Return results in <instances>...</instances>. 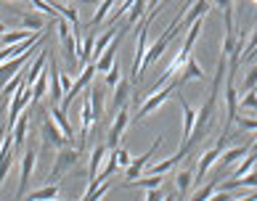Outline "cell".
I'll use <instances>...</instances> for the list:
<instances>
[{
    "label": "cell",
    "instance_id": "cell-1",
    "mask_svg": "<svg viewBox=\"0 0 257 201\" xmlns=\"http://www.w3.org/2000/svg\"><path fill=\"white\" fill-rule=\"evenodd\" d=\"M180 16H183V14H180ZM180 16L175 19L173 24H167V30L162 32V35L157 37L154 43H151V48H149V51H146V56H144V64H141V77H144V74L151 69V66H154V64L159 61V56L167 51V48H170V43H173L175 37H178V32L183 30V27H180Z\"/></svg>",
    "mask_w": 257,
    "mask_h": 201
},
{
    "label": "cell",
    "instance_id": "cell-2",
    "mask_svg": "<svg viewBox=\"0 0 257 201\" xmlns=\"http://www.w3.org/2000/svg\"><path fill=\"white\" fill-rule=\"evenodd\" d=\"M178 88H180V85H178V80H175V82H167L165 88H159L157 93H149V98H146L144 103H141V109H138V114H136V122H141V119H146L149 114H154V111H157V109L162 106V103L173 98V95H175V90H178Z\"/></svg>",
    "mask_w": 257,
    "mask_h": 201
},
{
    "label": "cell",
    "instance_id": "cell-3",
    "mask_svg": "<svg viewBox=\"0 0 257 201\" xmlns=\"http://www.w3.org/2000/svg\"><path fill=\"white\" fill-rule=\"evenodd\" d=\"M80 154H82V151H80V148H72L69 143H66V146H61V148H59V154H56L53 169H51V177H48L51 183H59V180L66 175V172H69V169L80 161Z\"/></svg>",
    "mask_w": 257,
    "mask_h": 201
},
{
    "label": "cell",
    "instance_id": "cell-4",
    "mask_svg": "<svg viewBox=\"0 0 257 201\" xmlns=\"http://www.w3.org/2000/svg\"><path fill=\"white\" fill-rule=\"evenodd\" d=\"M228 138H231V132H220V140H217V146L207 148L204 154H202V159H199V164H196V177H194V183H202V180L209 175V169L215 167V161L220 159L223 148L228 146Z\"/></svg>",
    "mask_w": 257,
    "mask_h": 201
},
{
    "label": "cell",
    "instance_id": "cell-5",
    "mask_svg": "<svg viewBox=\"0 0 257 201\" xmlns=\"http://www.w3.org/2000/svg\"><path fill=\"white\" fill-rule=\"evenodd\" d=\"M151 19L144 16V22L138 27V40H136V51H133V66H130V82H138L141 80V64H144V56H146V27H149Z\"/></svg>",
    "mask_w": 257,
    "mask_h": 201
},
{
    "label": "cell",
    "instance_id": "cell-6",
    "mask_svg": "<svg viewBox=\"0 0 257 201\" xmlns=\"http://www.w3.org/2000/svg\"><path fill=\"white\" fill-rule=\"evenodd\" d=\"M96 72H98V69H96V64H93V61H88V66L82 69V74H80V77L72 82L69 93H64V101L59 103V106H61L64 111L69 109V103H72L74 98H77V95H82V90H85V88H88V85L93 82V77H96Z\"/></svg>",
    "mask_w": 257,
    "mask_h": 201
},
{
    "label": "cell",
    "instance_id": "cell-7",
    "mask_svg": "<svg viewBox=\"0 0 257 201\" xmlns=\"http://www.w3.org/2000/svg\"><path fill=\"white\" fill-rule=\"evenodd\" d=\"M225 124L223 132H231V124L236 122V114H239V98H236V82L231 74H225Z\"/></svg>",
    "mask_w": 257,
    "mask_h": 201
},
{
    "label": "cell",
    "instance_id": "cell-8",
    "mask_svg": "<svg viewBox=\"0 0 257 201\" xmlns=\"http://www.w3.org/2000/svg\"><path fill=\"white\" fill-rule=\"evenodd\" d=\"M127 124H130V106L125 103V106H119L117 114H114V119H111V130H109V151H114L119 146V138H122V132L127 130Z\"/></svg>",
    "mask_w": 257,
    "mask_h": 201
},
{
    "label": "cell",
    "instance_id": "cell-9",
    "mask_svg": "<svg viewBox=\"0 0 257 201\" xmlns=\"http://www.w3.org/2000/svg\"><path fill=\"white\" fill-rule=\"evenodd\" d=\"M43 114H45V117H43V143H45V146H53V148L66 146V138H64L61 127L53 122L51 111H43Z\"/></svg>",
    "mask_w": 257,
    "mask_h": 201
},
{
    "label": "cell",
    "instance_id": "cell-10",
    "mask_svg": "<svg viewBox=\"0 0 257 201\" xmlns=\"http://www.w3.org/2000/svg\"><path fill=\"white\" fill-rule=\"evenodd\" d=\"M159 146H162V135L154 140V146H151L144 156H136V159L130 161V164L125 167V177H127L125 183H130V180H138V177H141V172H144V167L149 164L151 159H154V154H157V148H159Z\"/></svg>",
    "mask_w": 257,
    "mask_h": 201
},
{
    "label": "cell",
    "instance_id": "cell-11",
    "mask_svg": "<svg viewBox=\"0 0 257 201\" xmlns=\"http://www.w3.org/2000/svg\"><path fill=\"white\" fill-rule=\"evenodd\" d=\"M40 45H43V43H40ZM40 45H35V48H40ZM35 48H32V51H35ZM32 51H24V53H19V56H14V59H8V61L0 64V90H3V88H6V82L11 80L14 74L27 64V59H30V53H32Z\"/></svg>",
    "mask_w": 257,
    "mask_h": 201
},
{
    "label": "cell",
    "instance_id": "cell-12",
    "mask_svg": "<svg viewBox=\"0 0 257 201\" xmlns=\"http://www.w3.org/2000/svg\"><path fill=\"white\" fill-rule=\"evenodd\" d=\"M35 161H37V154L30 148L22 159V169H19V188H16V198H24V190L32 180V172H35Z\"/></svg>",
    "mask_w": 257,
    "mask_h": 201
},
{
    "label": "cell",
    "instance_id": "cell-13",
    "mask_svg": "<svg viewBox=\"0 0 257 201\" xmlns=\"http://www.w3.org/2000/svg\"><path fill=\"white\" fill-rule=\"evenodd\" d=\"M16 154L19 151L14 148V138H11V132L6 130V140H3V148H0V185L6 183V175H8V169H11Z\"/></svg>",
    "mask_w": 257,
    "mask_h": 201
},
{
    "label": "cell",
    "instance_id": "cell-14",
    "mask_svg": "<svg viewBox=\"0 0 257 201\" xmlns=\"http://www.w3.org/2000/svg\"><path fill=\"white\" fill-rule=\"evenodd\" d=\"M48 101L61 103L64 101V88H61V69L56 59H51V72H48Z\"/></svg>",
    "mask_w": 257,
    "mask_h": 201
},
{
    "label": "cell",
    "instance_id": "cell-15",
    "mask_svg": "<svg viewBox=\"0 0 257 201\" xmlns=\"http://www.w3.org/2000/svg\"><path fill=\"white\" fill-rule=\"evenodd\" d=\"M209 8H212V0H196V3L186 6L183 16H180V27H191L196 19H204L209 14Z\"/></svg>",
    "mask_w": 257,
    "mask_h": 201
},
{
    "label": "cell",
    "instance_id": "cell-16",
    "mask_svg": "<svg viewBox=\"0 0 257 201\" xmlns=\"http://www.w3.org/2000/svg\"><path fill=\"white\" fill-rule=\"evenodd\" d=\"M249 151H252V146H244V143H241V146H225L223 154H220V159H217V161H220V167H217V169L225 172L228 167L239 164V161H241L246 154H249Z\"/></svg>",
    "mask_w": 257,
    "mask_h": 201
},
{
    "label": "cell",
    "instance_id": "cell-17",
    "mask_svg": "<svg viewBox=\"0 0 257 201\" xmlns=\"http://www.w3.org/2000/svg\"><path fill=\"white\" fill-rule=\"evenodd\" d=\"M191 80H207V72L202 69V64H199L194 56H188V61L183 64V69L178 72V85H186V82H191Z\"/></svg>",
    "mask_w": 257,
    "mask_h": 201
},
{
    "label": "cell",
    "instance_id": "cell-18",
    "mask_svg": "<svg viewBox=\"0 0 257 201\" xmlns=\"http://www.w3.org/2000/svg\"><path fill=\"white\" fill-rule=\"evenodd\" d=\"M175 95H178L180 111H183V143H188V138H191V132H194V122H196V109H191V103L180 95V88L175 90Z\"/></svg>",
    "mask_w": 257,
    "mask_h": 201
},
{
    "label": "cell",
    "instance_id": "cell-19",
    "mask_svg": "<svg viewBox=\"0 0 257 201\" xmlns=\"http://www.w3.org/2000/svg\"><path fill=\"white\" fill-rule=\"evenodd\" d=\"M27 132H30V114H19V119H16V124L11 127V138H14V148L16 151H22V146H24V140H27Z\"/></svg>",
    "mask_w": 257,
    "mask_h": 201
},
{
    "label": "cell",
    "instance_id": "cell-20",
    "mask_svg": "<svg viewBox=\"0 0 257 201\" xmlns=\"http://www.w3.org/2000/svg\"><path fill=\"white\" fill-rule=\"evenodd\" d=\"M51 117H53V122L61 127V132H64V138H66V143H72L74 140V130H72V124H69V119H66V111L59 106V103H51Z\"/></svg>",
    "mask_w": 257,
    "mask_h": 201
},
{
    "label": "cell",
    "instance_id": "cell-21",
    "mask_svg": "<svg viewBox=\"0 0 257 201\" xmlns=\"http://www.w3.org/2000/svg\"><path fill=\"white\" fill-rule=\"evenodd\" d=\"M183 159H186V151H178V154H173L170 159H165V161H159V164H154L149 175H167V172H170V169H175Z\"/></svg>",
    "mask_w": 257,
    "mask_h": 201
},
{
    "label": "cell",
    "instance_id": "cell-22",
    "mask_svg": "<svg viewBox=\"0 0 257 201\" xmlns=\"http://www.w3.org/2000/svg\"><path fill=\"white\" fill-rule=\"evenodd\" d=\"M106 151H109V146H103V143H98V146L90 151V169H88V177H90V180L98 175L103 159H106Z\"/></svg>",
    "mask_w": 257,
    "mask_h": 201
},
{
    "label": "cell",
    "instance_id": "cell-23",
    "mask_svg": "<svg viewBox=\"0 0 257 201\" xmlns=\"http://www.w3.org/2000/svg\"><path fill=\"white\" fill-rule=\"evenodd\" d=\"M130 98V82L127 80H119L117 85H114V98H111V109H119L125 106Z\"/></svg>",
    "mask_w": 257,
    "mask_h": 201
},
{
    "label": "cell",
    "instance_id": "cell-24",
    "mask_svg": "<svg viewBox=\"0 0 257 201\" xmlns=\"http://www.w3.org/2000/svg\"><path fill=\"white\" fill-rule=\"evenodd\" d=\"M146 11H149V0H136V3H133V8H130V16H127V22L122 24V27H125V30H130L133 24H138L141 19L146 16Z\"/></svg>",
    "mask_w": 257,
    "mask_h": 201
},
{
    "label": "cell",
    "instance_id": "cell-25",
    "mask_svg": "<svg viewBox=\"0 0 257 201\" xmlns=\"http://www.w3.org/2000/svg\"><path fill=\"white\" fill-rule=\"evenodd\" d=\"M194 183V169L191 167H186V169H180L178 175H175V185H178V196H188V188H191Z\"/></svg>",
    "mask_w": 257,
    "mask_h": 201
},
{
    "label": "cell",
    "instance_id": "cell-26",
    "mask_svg": "<svg viewBox=\"0 0 257 201\" xmlns=\"http://www.w3.org/2000/svg\"><path fill=\"white\" fill-rule=\"evenodd\" d=\"M43 66H45V51L37 53V59L32 61L30 69H27V77H24V82H27V85H35V80L43 74Z\"/></svg>",
    "mask_w": 257,
    "mask_h": 201
},
{
    "label": "cell",
    "instance_id": "cell-27",
    "mask_svg": "<svg viewBox=\"0 0 257 201\" xmlns=\"http://www.w3.org/2000/svg\"><path fill=\"white\" fill-rule=\"evenodd\" d=\"M59 196V183H51V185H43V188H37V190H32L30 196V201H43V198H56Z\"/></svg>",
    "mask_w": 257,
    "mask_h": 201
},
{
    "label": "cell",
    "instance_id": "cell-28",
    "mask_svg": "<svg viewBox=\"0 0 257 201\" xmlns=\"http://www.w3.org/2000/svg\"><path fill=\"white\" fill-rule=\"evenodd\" d=\"M90 106H93V114L96 119H103V88H90Z\"/></svg>",
    "mask_w": 257,
    "mask_h": 201
},
{
    "label": "cell",
    "instance_id": "cell-29",
    "mask_svg": "<svg viewBox=\"0 0 257 201\" xmlns=\"http://www.w3.org/2000/svg\"><path fill=\"white\" fill-rule=\"evenodd\" d=\"M111 6H114V0H101V3H98L96 14H93V19H90V27H93V30L106 22V14H109V8H111Z\"/></svg>",
    "mask_w": 257,
    "mask_h": 201
},
{
    "label": "cell",
    "instance_id": "cell-30",
    "mask_svg": "<svg viewBox=\"0 0 257 201\" xmlns=\"http://www.w3.org/2000/svg\"><path fill=\"white\" fill-rule=\"evenodd\" d=\"M254 161H257V154H254V151H249V154H246V156L239 161V164H236V169H233V175H231V177H244L246 172H252Z\"/></svg>",
    "mask_w": 257,
    "mask_h": 201
},
{
    "label": "cell",
    "instance_id": "cell-31",
    "mask_svg": "<svg viewBox=\"0 0 257 201\" xmlns=\"http://www.w3.org/2000/svg\"><path fill=\"white\" fill-rule=\"evenodd\" d=\"M19 24H22L24 30H32V32H43V27H45L43 16H37V14H27V16H22V19H19Z\"/></svg>",
    "mask_w": 257,
    "mask_h": 201
},
{
    "label": "cell",
    "instance_id": "cell-32",
    "mask_svg": "<svg viewBox=\"0 0 257 201\" xmlns=\"http://www.w3.org/2000/svg\"><path fill=\"white\" fill-rule=\"evenodd\" d=\"M236 127L244 132H257V117H246V114H236Z\"/></svg>",
    "mask_w": 257,
    "mask_h": 201
},
{
    "label": "cell",
    "instance_id": "cell-33",
    "mask_svg": "<svg viewBox=\"0 0 257 201\" xmlns=\"http://www.w3.org/2000/svg\"><path fill=\"white\" fill-rule=\"evenodd\" d=\"M30 3L37 8L40 14H45V16H51V19H59L56 14H59V8H56L53 3H48V0H30Z\"/></svg>",
    "mask_w": 257,
    "mask_h": 201
},
{
    "label": "cell",
    "instance_id": "cell-34",
    "mask_svg": "<svg viewBox=\"0 0 257 201\" xmlns=\"http://www.w3.org/2000/svg\"><path fill=\"white\" fill-rule=\"evenodd\" d=\"M119 77H122V69H119V64H114L111 69L106 72V77H103V88H109V90H114V85L119 82Z\"/></svg>",
    "mask_w": 257,
    "mask_h": 201
},
{
    "label": "cell",
    "instance_id": "cell-35",
    "mask_svg": "<svg viewBox=\"0 0 257 201\" xmlns=\"http://www.w3.org/2000/svg\"><path fill=\"white\" fill-rule=\"evenodd\" d=\"M56 8H59V14L74 27V30H77V22H80V19H77V11H74V8H64V6H56Z\"/></svg>",
    "mask_w": 257,
    "mask_h": 201
},
{
    "label": "cell",
    "instance_id": "cell-36",
    "mask_svg": "<svg viewBox=\"0 0 257 201\" xmlns=\"http://www.w3.org/2000/svg\"><path fill=\"white\" fill-rule=\"evenodd\" d=\"M252 88H257V64L246 72V77H244V90H252Z\"/></svg>",
    "mask_w": 257,
    "mask_h": 201
},
{
    "label": "cell",
    "instance_id": "cell-37",
    "mask_svg": "<svg viewBox=\"0 0 257 201\" xmlns=\"http://www.w3.org/2000/svg\"><path fill=\"white\" fill-rule=\"evenodd\" d=\"M114 154H117V161H119V167H127L130 161H133V156H130V151L127 148H114Z\"/></svg>",
    "mask_w": 257,
    "mask_h": 201
},
{
    "label": "cell",
    "instance_id": "cell-38",
    "mask_svg": "<svg viewBox=\"0 0 257 201\" xmlns=\"http://www.w3.org/2000/svg\"><path fill=\"white\" fill-rule=\"evenodd\" d=\"M144 198L146 201H162V198H165V193H162L159 188H149L146 193H144Z\"/></svg>",
    "mask_w": 257,
    "mask_h": 201
},
{
    "label": "cell",
    "instance_id": "cell-39",
    "mask_svg": "<svg viewBox=\"0 0 257 201\" xmlns=\"http://www.w3.org/2000/svg\"><path fill=\"white\" fill-rule=\"evenodd\" d=\"M72 77H69V74H66V72H61V88H64V93H69V88H72Z\"/></svg>",
    "mask_w": 257,
    "mask_h": 201
},
{
    "label": "cell",
    "instance_id": "cell-40",
    "mask_svg": "<svg viewBox=\"0 0 257 201\" xmlns=\"http://www.w3.org/2000/svg\"><path fill=\"white\" fill-rule=\"evenodd\" d=\"M212 6H217V8H228V6H231V0H212Z\"/></svg>",
    "mask_w": 257,
    "mask_h": 201
},
{
    "label": "cell",
    "instance_id": "cell-41",
    "mask_svg": "<svg viewBox=\"0 0 257 201\" xmlns=\"http://www.w3.org/2000/svg\"><path fill=\"white\" fill-rule=\"evenodd\" d=\"M3 140H6V130H0V148H3Z\"/></svg>",
    "mask_w": 257,
    "mask_h": 201
},
{
    "label": "cell",
    "instance_id": "cell-42",
    "mask_svg": "<svg viewBox=\"0 0 257 201\" xmlns=\"http://www.w3.org/2000/svg\"><path fill=\"white\" fill-rule=\"evenodd\" d=\"M6 32H8V27H6L3 22H0V35H6Z\"/></svg>",
    "mask_w": 257,
    "mask_h": 201
},
{
    "label": "cell",
    "instance_id": "cell-43",
    "mask_svg": "<svg viewBox=\"0 0 257 201\" xmlns=\"http://www.w3.org/2000/svg\"><path fill=\"white\" fill-rule=\"evenodd\" d=\"M252 3H254V6H257V0H252Z\"/></svg>",
    "mask_w": 257,
    "mask_h": 201
}]
</instances>
